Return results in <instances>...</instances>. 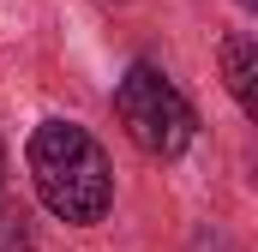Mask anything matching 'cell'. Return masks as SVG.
<instances>
[{
  "label": "cell",
  "instance_id": "1",
  "mask_svg": "<svg viewBox=\"0 0 258 252\" xmlns=\"http://www.w3.org/2000/svg\"><path fill=\"white\" fill-rule=\"evenodd\" d=\"M24 162H30V180L36 198L60 216V222H102L108 204H114V174H108V156L102 144L72 120H42L24 144Z\"/></svg>",
  "mask_w": 258,
  "mask_h": 252
},
{
  "label": "cell",
  "instance_id": "6",
  "mask_svg": "<svg viewBox=\"0 0 258 252\" xmlns=\"http://www.w3.org/2000/svg\"><path fill=\"white\" fill-rule=\"evenodd\" d=\"M240 6H258V0H240Z\"/></svg>",
  "mask_w": 258,
  "mask_h": 252
},
{
  "label": "cell",
  "instance_id": "2",
  "mask_svg": "<svg viewBox=\"0 0 258 252\" xmlns=\"http://www.w3.org/2000/svg\"><path fill=\"white\" fill-rule=\"evenodd\" d=\"M114 114L126 126V138L144 150V156H180L186 144H192V108H186V96L156 72V66H126V78H120V90H114Z\"/></svg>",
  "mask_w": 258,
  "mask_h": 252
},
{
  "label": "cell",
  "instance_id": "5",
  "mask_svg": "<svg viewBox=\"0 0 258 252\" xmlns=\"http://www.w3.org/2000/svg\"><path fill=\"white\" fill-rule=\"evenodd\" d=\"M0 174H6V150H0Z\"/></svg>",
  "mask_w": 258,
  "mask_h": 252
},
{
  "label": "cell",
  "instance_id": "4",
  "mask_svg": "<svg viewBox=\"0 0 258 252\" xmlns=\"http://www.w3.org/2000/svg\"><path fill=\"white\" fill-rule=\"evenodd\" d=\"M0 252H30V228H24V210H12L0 198Z\"/></svg>",
  "mask_w": 258,
  "mask_h": 252
},
{
  "label": "cell",
  "instance_id": "3",
  "mask_svg": "<svg viewBox=\"0 0 258 252\" xmlns=\"http://www.w3.org/2000/svg\"><path fill=\"white\" fill-rule=\"evenodd\" d=\"M222 72H228V90H234V102L246 108V114H258V54H252V36H228L222 42Z\"/></svg>",
  "mask_w": 258,
  "mask_h": 252
}]
</instances>
